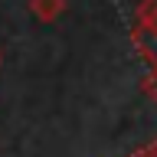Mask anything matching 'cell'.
Masks as SVG:
<instances>
[{
	"instance_id": "cell-1",
	"label": "cell",
	"mask_w": 157,
	"mask_h": 157,
	"mask_svg": "<svg viewBox=\"0 0 157 157\" xmlns=\"http://www.w3.org/2000/svg\"><path fill=\"white\" fill-rule=\"evenodd\" d=\"M131 46L137 49V56L151 69H157V23H141L137 20L131 26Z\"/></svg>"
},
{
	"instance_id": "cell-2",
	"label": "cell",
	"mask_w": 157,
	"mask_h": 157,
	"mask_svg": "<svg viewBox=\"0 0 157 157\" xmlns=\"http://www.w3.org/2000/svg\"><path fill=\"white\" fill-rule=\"evenodd\" d=\"M29 10H33V17H36V20H43V23H52V20L62 17L66 0H29Z\"/></svg>"
},
{
	"instance_id": "cell-3",
	"label": "cell",
	"mask_w": 157,
	"mask_h": 157,
	"mask_svg": "<svg viewBox=\"0 0 157 157\" xmlns=\"http://www.w3.org/2000/svg\"><path fill=\"white\" fill-rule=\"evenodd\" d=\"M137 20L141 23H157V0H141L137 3Z\"/></svg>"
},
{
	"instance_id": "cell-4",
	"label": "cell",
	"mask_w": 157,
	"mask_h": 157,
	"mask_svg": "<svg viewBox=\"0 0 157 157\" xmlns=\"http://www.w3.org/2000/svg\"><path fill=\"white\" fill-rule=\"evenodd\" d=\"M144 95L157 105V69H151V75L144 78Z\"/></svg>"
},
{
	"instance_id": "cell-5",
	"label": "cell",
	"mask_w": 157,
	"mask_h": 157,
	"mask_svg": "<svg viewBox=\"0 0 157 157\" xmlns=\"http://www.w3.org/2000/svg\"><path fill=\"white\" fill-rule=\"evenodd\" d=\"M131 157H157V141H151V144H144L141 151H134Z\"/></svg>"
}]
</instances>
